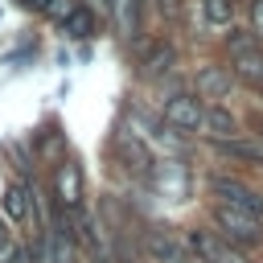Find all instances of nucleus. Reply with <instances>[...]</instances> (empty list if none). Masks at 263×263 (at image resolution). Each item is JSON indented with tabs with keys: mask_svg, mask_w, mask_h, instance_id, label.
I'll return each instance as SVG.
<instances>
[{
	"mask_svg": "<svg viewBox=\"0 0 263 263\" xmlns=\"http://www.w3.org/2000/svg\"><path fill=\"white\" fill-rule=\"evenodd\" d=\"M37 156H41V160H49V164H58V160L66 156V140H62L58 123H53V127H45V132L37 136Z\"/></svg>",
	"mask_w": 263,
	"mask_h": 263,
	"instance_id": "dca6fc26",
	"label": "nucleus"
},
{
	"mask_svg": "<svg viewBox=\"0 0 263 263\" xmlns=\"http://www.w3.org/2000/svg\"><path fill=\"white\" fill-rule=\"evenodd\" d=\"M111 152H115V160H119L132 177H152V173H156V152H152V144H148L144 136L127 132V127H119V132H115Z\"/></svg>",
	"mask_w": 263,
	"mask_h": 263,
	"instance_id": "0eeeda50",
	"label": "nucleus"
},
{
	"mask_svg": "<svg viewBox=\"0 0 263 263\" xmlns=\"http://www.w3.org/2000/svg\"><path fill=\"white\" fill-rule=\"evenodd\" d=\"M210 226H214V234H218L222 242H230V247H238V251H247V255H255V251L263 247V218H255V214H247V210L210 201Z\"/></svg>",
	"mask_w": 263,
	"mask_h": 263,
	"instance_id": "f257e3e1",
	"label": "nucleus"
},
{
	"mask_svg": "<svg viewBox=\"0 0 263 263\" xmlns=\"http://www.w3.org/2000/svg\"><path fill=\"white\" fill-rule=\"evenodd\" d=\"M214 152H222V156H230V160H242V164H255V168H263V140L255 136V140H226V144H214Z\"/></svg>",
	"mask_w": 263,
	"mask_h": 263,
	"instance_id": "4468645a",
	"label": "nucleus"
},
{
	"mask_svg": "<svg viewBox=\"0 0 263 263\" xmlns=\"http://www.w3.org/2000/svg\"><path fill=\"white\" fill-rule=\"evenodd\" d=\"M230 70H234L238 82L263 86V45H259V49H247V53H238V58H230Z\"/></svg>",
	"mask_w": 263,
	"mask_h": 263,
	"instance_id": "2eb2a0df",
	"label": "nucleus"
},
{
	"mask_svg": "<svg viewBox=\"0 0 263 263\" xmlns=\"http://www.w3.org/2000/svg\"><path fill=\"white\" fill-rule=\"evenodd\" d=\"M140 21H144V0H115L111 4V25H115L119 41H136Z\"/></svg>",
	"mask_w": 263,
	"mask_h": 263,
	"instance_id": "f8f14e48",
	"label": "nucleus"
},
{
	"mask_svg": "<svg viewBox=\"0 0 263 263\" xmlns=\"http://www.w3.org/2000/svg\"><path fill=\"white\" fill-rule=\"evenodd\" d=\"M140 251L148 255V263H193V251L181 234H173L168 226H144L140 230Z\"/></svg>",
	"mask_w": 263,
	"mask_h": 263,
	"instance_id": "20e7f679",
	"label": "nucleus"
},
{
	"mask_svg": "<svg viewBox=\"0 0 263 263\" xmlns=\"http://www.w3.org/2000/svg\"><path fill=\"white\" fill-rule=\"evenodd\" d=\"M201 16L218 29H230L234 21V0H201Z\"/></svg>",
	"mask_w": 263,
	"mask_h": 263,
	"instance_id": "a211bd4d",
	"label": "nucleus"
},
{
	"mask_svg": "<svg viewBox=\"0 0 263 263\" xmlns=\"http://www.w3.org/2000/svg\"><path fill=\"white\" fill-rule=\"evenodd\" d=\"M127 263H140V259H127Z\"/></svg>",
	"mask_w": 263,
	"mask_h": 263,
	"instance_id": "393cba45",
	"label": "nucleus"
},
{
	"mask_svg": "<svg viewBox=\"0 0 263 263\" xmlns=\"http://www.w3.org/2000/svg\"><path fill=\"white\" fill-rule=\"evenodd\" d=\"M0 214L8 226L25 230V226H37V214H33V197H29V181H16L4 189V201H0Z\"/></svg>",
	"mask_w": 263,
	"mask_h": 263,
	"instance_id": "9d476101",
	"label": "nucleus"
},
{
	"mask_svg": "<svg viewBox=\"0 0 263 263\" xmlns=\"http://www.w3.org/2000/svg\"><path fill=\"white\" fill-rule=\"evenodd\" d=\"M247 49H259V33L247 29V25L230 29V33H226V58H238V53H247Z\"/></svg>",
	"mask_w": 263,
	"mask_h": 263,
	"instance_id": "f3484780",
	"label": "nucleus"
},
{
	"mask_svg": "<svg viewBox=\"0 0 263 263\" xmlns=\"http://www.w3.org/2000/svg\"><path fill=\"white\" fill-rule=\"evenodd\" d=\"M173 66H177V49H173L168 41H152V45H148V53L140 58V78L156 82V78H164Z\"/></svg>",
	"mask_w": 263,
	"mask_h": 263,
	"instance_id": "9b49d317",
	"label": "nucleus"
},
{
	"mask_svg": "<svg viewBox=\"0 0 263 263\" xmlns=\"http://www.w3.org/2000/svg\"><path fill=\"white\" fill-rule=\"evenodd\" d=\"M230 90H234V70H230V66L205 62V66H197V70H193V95H197L205 107H210V103L230 99Z\"/></svg>",
	"mask_w": 263,
	"mask_h": 263,
	"instance_id": "6e6552de",
	"label": "nucleus"
},
{
	"mask_svg": "<svg viewBox=\"0 0 263 263\" xmlns=\"http://www.w3.org/2000/svg\"><path fill=\"white\" fill-rule=\"evenodd\" d=\"M251 29L263 37V0H251Z\"/></svg>",
	"mask_w": 263,
	"mask_h": 263,
	"instance_id": "aec40b11",
	"label": "nucleus"
},
{
	"mask_svg": "<svg viewBox=\"0 0 263 263\" xmlns=\"http://www.w3.org/2000/svg\"><path fill=\"white\" fill-rule=\"evenodd\" d=\"M234 4H238V0H234Z\"/></svg>",
	"mask_w": 263,
	"mask_h": 263,
	"instance_id": "a878e982",
	"label": "nucleus"
},
{
	"mask_svg": "<svg viewBox=\"0 0 263 263\" xmlns=\"http://www.w3.org/2000/svg\"><path fill=\"white\" fill-rule=\"evenodd\" d=\"M201 136L210 144H226V140H238L242 136V123H238V115L226 103H210L205 107V119H201Z\"/></svg>",
	"mask_w": 263,
	"mask_h": 263,
	"instance_id": "1a4fd4ad",
	"label": "nucleus"
},
{
	"mask_svg": "<svg viewBox=\"0 0 263 263\" xmlns=\"http://www.w3.org/2000/svg\"><path fill=\"white\" fill-rule=\"evenodd\" d=\"M185 242H189V251H193L197 263H255L247 251L222 242V238L214 234V226H189V230H185Z\"/></svg>",
	"mask_w": 263,
	"mask_h": 263,
	"instance_id": "39448f33",
	"label": "nucleus"
},
{
	"mask_svg": "<svg viewBox=\"0 0 263 263\" xmlns=\"http://www.w3.org/2000/svg\"><path fill=\"white\" fill-rule=\"evenodd\" d=\"M95 29H99V12L86 8V4H74L70 16L62 21V33H66L70 41H86V37H95Z\"/></svg>",
	"mask_w": 263,
	"mask_h": 263,
	"instance_id": "ddd939ff",
	"label": "nucleus"
},
{
	"mask_svg": "<svg viewBox=\"0 0 263 263\" xmlns=\"http://www.w3.org/2000/svg\"><path fill=\"white\" fill-rule=\"evenodd\" d=\"M193 263H197V259H193Z\"/></svg>",
	"mask_w": 263,
	"mask_h": 263,
	"instance_id": "bb28decb",
	"label": "nucleus"
},
{
	"mask_svg": "<svg viewBox=\"0 0 263 263\" xmlns=\"http://www.w3.org/2000/svg\"><path fill=\"white\" fill-rule=\"evenodd\" d=\"M21 4H25V8H33V12H45L53 0H21Z\"/></svg>",
	"mask_w": 263,
	"mask_h": 263,
	"instance_id": "4be33fe9",
	"label": "nucleus"
},
{
	"mask_svg": "<svg viewBox=\"0 0 263 263\" xmlns=\"http://www.w3.org/2000/svg\"><path fill=\"white\" fill-rule=\"evenodd\" d=\"M82 4H86V8H95V12H111V4H115V0H82Z\"/></svg>",
	"mask_w": 263,
	"mask_h": 263,
	"instance_id": "412c9836",
	"label": "nucleus"
},
{
	"mask_svg": "<svg viewBox=\"0 0 263 263\" xmlns=\"http://www.w3.org/2000/svg\"><path fill=\"white\" fill-rule=\"evenodd\" d=\"M255 136H259V140H263V115H259V119H255Z\"/></svg>",
	"mask_w": 263,
	"mask_h": 263,
	"instance_id": "b1692460",
	"label": "nucleus"
},
{
	"mask_svg": "<svg viewBox=\"0 0 263 263\" xmlns=\"http://www.w3.org/2000/svg\"><path fill=\"white\" fill-rule=\"evenodd\" d=\"M201 119H205V103L197 95H168L160 107V123L173 127L177 136H201Z\"/></svg>",
	"mask_w": 263,
	"mask_h": 263,
	"instance_id": "423d86ee",
	"label": "nucleus"
},
{
	"mask_svg": "<svg viewBox=\"0 0 263 263\" xmlns=\"http://www.w3.org/2000/svg\"><path fill=\"white\" fill-rule=\"evenodd\" d=\"M0 242H8V230H4V214H0Z\"/></svg>",
	"mask_w": 263,
	"mask_h": 263,
	"instance_id": "5701e85b",
	"label": "nucleus"
},
{
	"mask_svg": "<svg viewBox=\"0 0 263 263\" xmlns=\"http://www.w3.org/2000/svg\"><path fill=\"white\" fill-rule=\"evenodd\" d=\"M205 193L218 205H234V210H247V214L263 218V193L255 185H247L242 177H234V173H210L205 177Z\"/></svg>",
	"mask_w": 263,
	"mask_h": 263,
	"instance_id": "7ed1b4c3",
	"label": "nucleus"
},
{
	"mask_svg": "<svg viewBox=\"0 0 263 263\" xmlns=\"http://www.w3.org/2000/svg\"><path fill=\"white\" fill-rule=\"evenodd\" d=\"M49 197L66 210V214H82L86 210V168L74 152H66L53 173H49Z\"/></svg>",
	"mask_w": 263,
	"mask_h": 263,
	"instance_id": "f03ea898",
	"label": "nucleus"
},
{
	"mask_svg": "<svg viewBox=\"0 0 263 263\" xmlns=\"http://www.w3.org/2000/svg\"><path fill=\"white\" fill-rule=\"evenodd\" d=\"M152 4H156V12H160L168 25H173V21L181 16V8H185V0H152Z\"/></svg>",
	"mask_w": 263,
	"mask_h": 263,
	"instance_id": "6ab92c4d",
	"label": "nucleus"
}]
</instances>
